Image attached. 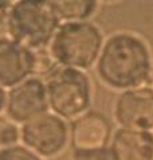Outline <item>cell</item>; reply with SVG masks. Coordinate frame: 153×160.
Returning <instances> with one entry per match:
<instances>
[{
    "mask_svg": "<svg viewBox=\"0 0 153 160\" xmlns=\"http://www.w3.org/2000/svg\"><path fill=\"white\" fill-rule=\"evenodd\" d=\"M94 68L103 85L120 93L148 85L153 75V55L141 35L117 31L105 38Z\"/></svg>",
    "mask_w": 153,
    "mask_h": 160,
    "instance_id": "cell-1",
    "label": "cell"
},
{
    "mask_svg": "<svg viewBox=\"0 0 153 160\" xmlns=\"http://www.w3.org/2000/svg\"><path fill=\"white\" fill-rule=\"evenodd\" d=\"M103 42L101 28L91 20L62 22L50 42L48 52L61 68L87 72L96 66Z\"/></svg>",
    "mask_w": 153,
    "mask_h": 160,
    "instance_id": "cell-2",
    "label": "cell"
},
{
    "mask_svg": "<svg viewBox=\"0 0 153 160\" xmlns=\"http://www.w3.org/2000/svg\"><path fill=\"white\" fill-rule=\"evenodd\" d=\"M44 83L50 112L69 124L90 110L93 83L86 72L57 66L44 78Z\"/></svg>",
    "mask_w": 153,
    "mask_h": 160,
    "instance_id": "cell-3",
    "label": "cell"
},
{
    "mask_svg": "<svg viewBox=\"0 0 153 160\" xmlns=\"http://www.w3.org/2000/svg\"><path fill=\"white\" fill-rule=\"evenodd\" d=\"M61 23L51 0L12 2V39L31 51L48 48Z\"/></svg>",
    "mask_w": 153,
    "mask_h": 160,
    "instance_id": "cell-4",
    "label": "cell"
},
{
    "mask_svg": "<svg viewBox=\"0 0 153 160\" xmlns=\"http://www.w3.org/2000/svg\"><path fill=\"white\" fill-rule=\"evenodd\" d=\"M20 143L43 160L54 159L70 147V124L48 110L20 127Z\"/></svg>",
    "mask_w": 153,
    "mask_h": 160,
    "instance_id": "cell-5",
    "label": "cell"
},
{
    "mask_svg": "<svg viewBox=\"0 0 153 160\" xmlns=\"http://www.w3.org/2000/svg\"><path fill=\"white\" fill-rule=\"evenodd\" d=\"M48 98L44 79L31 75L23 82L7 90L6 112L8 121L17 125L31 121L35 117L48 112Z\"/></svg>",
    "mask_w": 153,
    "mask_h": 160,
    "instance_id": "cell-6",
    "label": "cell"
},
{
    "mask_svg": "<svg viewBox=\"0 0 153 160\" xmlns=\"http://www.w3.org/2000/svg\"><path fill=\"white\" fill-rule=\"evenodd\" d=\"M113 117L118 128L153 131V88L145 85L120 92L114 100Z\"/></svg>",
    "mask_w": 153,
    "mask_h": 160,
    "instance_id": "cell-7",
    "label": "cell"
},
{
    "mask_svg": "<svg viewBox=\"0 0 153 160\" xmlns=\"http://www.w3.org/2000/svg\"><path fill=\"white\" fill-rule=\"evenodd\" d=\"M113 132L106 116L97 110H89L70 122L71 153H94L107 149Z\"/></svg>",
    "mask_w": 153,
    "mask_h": 160,
    "instance_id": "cell-8",
    "label": "cell"
},
{
    "mask_svg": "<svg viewBox=\"0 0 153 160\" xmlns=\"http://www.w3.org/2000/svg\"><path fill=\"white\" fill-rule=\"evenodd\" d=\"M35 54L15 41L0 43V86L10 90L34 75Z\"/></svg>",
    "mask_w": 153,
    "mask_h": 160,
    "instance_id": "cell-9",
    "label": "cell"
},
{
    "mask_svg": "<svg viewBox=\"0 0 153 160\" xmlns=\"http://www.w3.org/2000/svg\"><path fill=\"white\" fill-rule=\"evenodd\" d=\"M109 151L111 160H153V131L117 128Z\"/></svg>",
    "mask_w": 153,
    "mask_h": 160,
    "instance_id": "cell-10",
    "label": "cell"
},
{
    "mask_svg": "<svg viewBox=\"0 0 153 160\" xmlns=\"http://www.w3.org/2000/svg\"><path fill=\"white\" fill-rule=\"evenodd\" d=\"M61 22H83L90 20L100 7L97 0H51Z\"/></svg>",
    "mask_w": 153,
    "mask_h": 160,
    "instance_id": "cell-11",
    "label": "cell"
},
{
    "mask_svg": "<svg viewBox=\"0 0 153 160\" xmlns=\"http://www.w3.org/2000/svg\"><path fill=\"white\" fill-rule=\"evenodd\" d=\"M0 160H43L23 144L0 148Z\"/></svg>",
    "mask_w": 153,
    "mask_h": 160,
    "instance_id": "cell-12",
    "label": "cell"
},
{
    "mask_svg": "<svg viewBox=\"0 0 153 160\" xmlns=\"http://www.w3.org/2000/svg\"><path fill=\"white\" fill-rule=\"evenodd\" d=\"M20 144V125L12 121L0 124V148Z\"/></svg>",
    "mask_w": 153,
    "mask_h": 160,
    "instance_id": "cell-13",
    "label": "cell"
},
{
    "mask_svg": "<svg viewBox=\"0 0 153 160\" xmlns=\"http://www.w3.org/2000/svg\"><path fill=\"white\" fill-rule=\"evenodd\" d=\"M12 2H0V43L13 41L11 34Z\"/></svg>",
    "mask_w": 153,
    "mask_h": 160,
    "instance_id": "cell-14",
    "label": "cell"
},
{
    "mask_svg": "<svg viewBox=\"0 0 153 160\" xmlns=\"http://www.w3.org/2000/svg\"><path fill=\"white\" fill-rule=\"evenodd\" d=\"M6 104H7V90L0 86V116L6 112Z\"/></svg>",
    "mask_w": 153,
    "mask_h": 160,
    "instance_id": "cell-15",
    "label": "cell"
}]
</instances>
